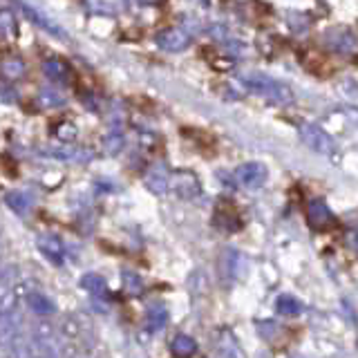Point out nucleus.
<instances>
[{
    "mask_svg": "<svg viewBox=\"0 0 358 358\" xmlns=\"http://www.w3.org/2000/svg\"><path fill=\"white\" fill-rule=\"evenodd\" d=\"M22 334H25V322H22L20 311L0 316V347H9Z\"/></svg>",
    "mask_w": 358,
    "mask_h": 358,
    "instance_id": "9d476101",
    "label": "nucleus"
},
{
    "mask_svg": "<svg viewBox=\"0 0 358 358\" xmlns=\"http://www.w3.org/2000/svg\"><path fill=\"white\" fill-rule=\"evenodd\" d=\"M298 132L302 141H305L313 152L324 155V157L336 155V141L320 126H316V123H300Z\"/></svg>",
    "mask_w": 358,
    "mask_h": 358,
    "instance_id": "f03ea898",
    "label": "nucleus"
},
{
    "mask_svg": "<svg viewBox=\"0 0 358 358\" xmlns=\"http://www.w3.org/2000/svg\"><path fill=\"white\" fill-rule=\"evenodd\" d=\"M18 5H20L22 16H25L29 22H34V25H36V27H41L43 31L52 34V36H56V38L67 41V31L59 25V22H54L50 16H45L43 11H38L36 7H31L29 3H18Z\"/></svg>",
    "mask_w": 358,
    "mask_h": 358,
    "instance_id": "0eeeda50",
    "label": "nucleus"
},
{
    "mask_svg": "<svg viewBox=\"0 0 358 358\" xmlns=\"http://www.w3.org/2000/svg\"><path fill=\"white\" fill-rule=\"evenodd\" d=\"M134 5H139V7H150V5H157L159 0H132Z\"/></svg>",
    "mask_w": 358,
    "mask_h": 358,
    "instance_id": "bb28decb",
    "label": "nucleus"
},
{
    "mask_svg": "<svg viewBox=\"0 0 358 358\" xmlns=\"http://www.w3.org/2000/svg\"><path fill=\"white\" fill-rule=\"evenodd\" d=\"M3 242H5V240H3V233H0V249H3Z\"/></svg>",
    "mask_w": 358,
    "mask_h": 358,
    "instance_id": "cd10ccee",
    "label": "nucleus"
},
{
    "mask_svg": "<svg viewBox=\"0 0 358 358\" xmlns=\"http://www.w3.org/2000/svg\"><path fill=\"white\" fill-rule=\"evenodd\" d=\"M171 190H175V195H179L182 199H195L199 195L201 186L195 173L177 171V173H171Z\"/></svg>",
    "mask_w": 358,
    "mask_h": 358,
    "instance_id": "6e6552de",
    "label": "nucleus"
},
{
    "mask_svg": "<svg viewBox=\"0 0 358 358\" xmlns=\"http://www.w3.org/2000/svg\"><path fill=\"white\" fill-rule=\"evenodd\" d=\"M43 72L52 83H67L70 81V67L61 59H50L43 63Z\"/></svg>",
    "mask_w": 358,
    "mask_h": 358,
    "instance_id": "f3484780",
    "label": "nucleus"
},
{
    "mask_svg": "<svg viewBox=\"0 0 358 358\" xmlns=\"http://www.w3.org/2000/svg\"><path fill=\"white\" fill-rule=\"evenodd\" d=\"M324 45L336 54H356L358 52V41L354 34L347 29H329L327 36H324Z\"/></svg>",
    "mask_w": 358,
    "mask_h": 358,
    "instance_id": "1a4fd4ad",
    "label": "nucleus"
},
{
    "mask_svg": "<svg viewBox=\"0 0 358 358\" xmlns=\"http://www.w3.org/2000/svg\"><path fill=\"white\" fill-rule=\"evenodd\" d=\"M45 358H52V356H45Z\"/></svg>",
    "mask_w": 358,
    "mask_h": 358,
    "instance_id": "c756f323",
    "label": "nucleus"
},
{
    "mask_svg": "<svg viewBox=\"0 0 358 358\" xmlns=\"http://www.w3.org/2000/svg\"><path fill=\"white\" fill-rule=\"evenodd\" d=\"M242 85L249 87L251 92L260 94L264 99H271L273 103L280 106H287V103H294V92L287 83H280L275 81L273 76H266V74H244L242 76Z\"/></svg>",
    "mask_w": 358,
    "mask_h": 358,
    "instance_id": "f257e3e1",
    "label": "nucleus"
},
{
    "mask_svg": "<svg viewBox=\"0 0 358 358\" xmlns=\"http://www.w3.org/2000/svg\"><path fill=\"white\" fill-rule=\"evenodd\" d=\"M36 249L43 253V257L54 266H63L65 257H67V246L63 242V238L54 233H43L36 238Z\"/></svg>",
    "mask_w": 358,
    "mask_h": 358,
    "instance_id": "20e7f679",
    "label": "nucleus"
},
{
    "mask_svg": "<svg viewBox=\"0 0 358 358\" xmlns=\"http://www.w3.org/2000/svg\"><path fill=\"white\" fill-rule=\"evenodd\" d=\"M16 36V18L9 9L0 11V38H14Z\"/></svg>",
    "mask_w": 358,
    "mask_h": 358,
    "instance_id": "4be33fe9",
    "label": "nucleus"
},
{
    "mask_svg": "<svg viewBox=\"0 0 358 358\" xmlns=\"http://www.w3.org/2000/svg\"><path fill=\"white\" fill-rule=\"evenodd\" d=\"M166 324H168V311L164 307H155V309L148 311V318H145V329H148L150 334L162 331Z\"/></svg>",
    "mask_w": 358,
    "mask_h": 358,
    "instance_id": "aec40b11",
    "label": "nucleus"
},
{
    "mask_svg": "<svg viewBox=\"0 0 358 358\" xmlns=\"http://www.w3.org/2000/svg\"><path fill=\"white\" fill-rule=\"evenodd\" d=\"M27 72V63L18 56H3L0 59V76L5 81H20Z\"/></svg>",
    "mask_w": 358,
    "mask_h": 358,
    "instance_id": "4468645a",
    "label": "nucleus"
},
{
    "mask_svg": "<svg viewBox=\"0 0 358 358\" xmlns=\"http://www.w3.org/2000/svg\"><path fill=\"white\" fill-rule=\"evenodd\" d=\"M155 43L164 52H184L190 45V34L182 27H168L157 34Z\"/></svg>",
    "mask_w": 358,
    "mask_h": 358,
    "instance_id": "423d86ee",
    "label": "nucleus"
},
{
    "mask_svg": "<svg viewBox=\"0 0 358 358\" xmlns=\"http://www.w3.org/2000/svg\"><path fill=\"white\" fill-rule=\"evenodd\" d=\"M81 287L85 291H90L94 298H103L106 296V291H108V285H106V280L96 275V273H85L81 278Z\"/></svg>",
    "mask_w": 358,
    "mask_h": 358,
    "instance_id": "6ab92c4d",
    "label": "nucleus"
},
{
    "mask_svg": "<svg viewBox=\"0 0 358 358\" xmlns=\"http://www.w3.org/2000/svg\"><path fill=\"white\" fill-rule=\"evenodd\" d=\"M123 145H126V137H123V132L115 126L103 139V150L106 155H119L123 150Z\"/></svg>",
    "mask_w": 358,
    "mask_h": 358,
    "instance_id": "412c9836",
    "label": "nucleus"
},
{
    "mask_svg": "<svg viewBox=\"0 0 358 358\" xmlns=\"http://www.w3.org/2000/svg\"><path fill=\"white\" fill-rule=\"evenodd\" d=\"M5 201L11 210L18 213V215H27L34 206V197L27 193V190H11V193L5 195Z\"/></svg>",
    "mask_w": 358,
    "mask_h": 358,
    "instance_id": "dca6fc26",
    "label": "nucleus"
},
{
    "mask_svg": "<svg viewBox=\"0 0 358 358\" xmlns=\"http://www.w3.org/2000/svg\"><path fill=\"white\" fill-rule=\"evenodd\" d=\"M43 157H50L56 162H70V164H85L92 159V150L83 148V145H72V143H59V145H45L41 148Z\"/></svg>",
    "mask_w": 358,
    "mask_h": 358,
    "instance_id": "7ed1b4c3",
    "label": "nucleus"
},
{
    "mask_svg": "<svg viewBox=\"0 0 358 358\" xmlns=\"http://www.w3.org/2000/svg\"><path fill=\"white\" fill-rule=\"evenodd\" d=\"M123 278H126V280H123V285H126V289L130 291V294L139 296L143 291V280L137 273H132V271H126V273H123Z\"/></svg>",
    "mask_w": 358,
    "mask_h": 358,
    "instance_id": "b1692460",
    "label": "nucleus"
},
{
    "mask_svg": "<svg viewBox=\"0 0 358 358\" xmlns=\"http://www.w3.org/2000/svg\"><path fill=\"white\" fill-rule=\"evenodd\" d=\"M275 311L280 313V316H298V311H300V302L296 298H291V296H278L275 300Z\"/></svg>",
    "mask_w": 358,
    "mask_h": 358,
    "instance_id": "5701e85b",
    "label": "nucleus"
},
{
    "mask_svg": "<svg viewBox=\"0 0 358 358\" xmlns=\"http://www.w3.org/2000/svg\"><path fill=\"white\" fill-rule=\"evenodd\" d=\"M307 220L313 229H327L334 224V215L331 210L327 208V204H324L322 199H313L309 201V208H307Z\"/></svg>",
    "mask_w": 358,
    "mask_h": 358,
    "instance_id": "f8f14e48",
    "label": "nucleus"
},
{
    "mask_svg": "<svg viewBox=\"0 0 358 358\" xmlns=\"http://www.w3.org/2000/svg\"><path fill=\"white\" fill-rule=\"evenodd\" d=\"M266 166L260 164V162H246L242 166H238V171H235V179H238V184L249 188V190H255L260 188L264 182H266Z\"/></svg>",
    "mask_w": 358,
    "mask_h": 358,
    "instance_id": "39448f33",
    "label": "nucleus"
},
{
    "mask_svg": "<svg viewBox=\"0 0 358 358\" xmlns=\"http://www.w3.org/2000/svg\"><path fill=\"white\" fill-rule=\"evenodd\" d=\"M171 352L175 358H193L197 354V343L188 334H177L171 341Z\"/></svg>",
    "mask_w": 358,
    "mask_h": 358,
    "instance_id": "a211bd4d",
    "label": "nucleus"
},
{
    "mask_svg": "<svg viewBox=\"0 0 358 358\" xmlns=\"http://www.w3.org/2000/svg\"><path fill=\"white\" fill-rule=\"evenodd\" d=\"M74 358H90V356H74Z\"/></svg>",
    "mask_w": 358,
    "mask_h": 358,
    "instance_id": "c85d7f7f",
    "label": "nucleus"
},
{
    "mask_svg": "<svg viewBox=\"0 0 358 358\" xmlns=\"http://www.w3.org/2000/svg\"><path fill=\"white\" fill-rule=\"evenodd\" d=\"M145 186H148V190H152L155 195L168 193V190H171V173H168V168L164 164L152 166L148 175H145Z\"/></svg>",
    "mask_w": 358,
    "mask_h": 358,
    "instance_id": "9b49d317",
    "label": "nucleus"
},
{
    "mask_svg": "<svg viewBox=\"0 0 358 358\" xmlns=\"http://www.w3.org/2000/svg\"><path fill=\"white\" fill-rule=\"evenodd\" d=\"M25 305L34 316H38V318H48L56 313V305L52 302V298H48L45 294H38V291H29L25 296Z\"/></svg>",
    "mask_w": 358,
    "mask_h": 358,
    "instance_id": "ddd939ff",
    "label": "nucleus"
},
{
    "mask_svg": "<svg viewBox=\"0 0 358 358\" xmlns=\"http://www.w3.org/2000/svg\"><path fill=\"white\" fill-rule=\"evenodd\" d=\"M341 112H343V115H345L347 119H350V121L354 123V126L358 128V108H356V106H345Z\"/></svg>",
    "mask_w": 358,
    "mask_h": 358,
    "instance_id": "a878e982",
    "label": "nucleus"
},
{
    "mask_svg": "<svg viewBox=\"0 0 358 358\" xmlns=\"http://www.w3.org/2000/svg\"><path fill=\"white\" fill-rule=\"evenodd\" d=\"M65 101L67 99L59 87H41L36 92V106L41 110H56L65 106Z\"/></svg>",
    "mask_w": 358,
    "mask_h": 358,
    "instance_id": "2eb2a0df",
    "label": "nucleus"
},
{
    "mask_svg": "<svg viewBox=\"0 0 358 358\" xmlns=\"http://www.w3.org/2000/svg\"><path fill=\"white\" fill-rule=\"evenodd\" d=\"M56 137H59L63 143H70L74 137H76V126H74V123H61V126L59 128H56Z\"/></svg>",
    "mask_w": 358,
    "mask_h": 358,
    "instance_id": "393cba45",
    "label": "nucleus"
}]
</instances>
